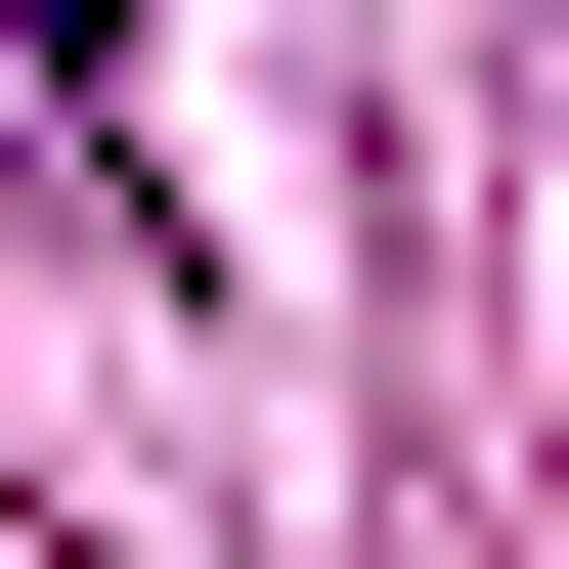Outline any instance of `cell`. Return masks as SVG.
<instances>
[{
    "instance_id": "cell-1",
    "label": "cell",
    "mask_w": 569,
    "mask_h": 569,
    "mask_svg": "<svg viewBox=\"0 0 569 569\" xmlns=\"http://www.w3.org/2000/svg\"><path fill=\"white\" fill-rule=\"evenodd\" d=\"M0 44H44V88H132V0H0Z\"/></svg>"
}]
</instances>
